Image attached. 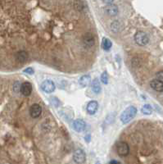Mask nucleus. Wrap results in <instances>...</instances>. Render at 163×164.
Listing matches in <instances>:
<instances>
[{"label": "nucleus", "instance_id": "1", "mask_svg": "<svg viewBox=\"0 0 163 164\" xmlns=\"http://www.w3.org/2000/svg\"><path fill=\"white\" fill-rule=\"evenodd\" d=\"M137 113V109L136 108H134L133 106L128 107L122 113L121 116V121L122 122V123L126 124L131 121L133 118L135 117Z\"/></svg>", "mask_w": 163, "mask_h": 164}, {"label": "nucleus", "instance_id": "2", "mask_svg": "<svg viewBox=\"0 0 163 164\" xmlns=\"http://www.w3.org/2000/svg\"><path fill=\"white\" fill-rule=\"evenodd\" d=\"M134 40L137 44H139L140 46H144L149 43V38L145 32L139 31L134 34Z\"/></svg>", "mask_w": 163, "mask_h": 164}, {"label": "nucleus", "instance_id": "3", "mask_svg": "<svg viewBox=\"0 0 163 164\" xmlns=\"http://www.w3.org/2000/svg\"><path fill=\"white\" fill-rule=\"evenodd\" d=\"M117 152L121 157L127 156L129 153V148L128 144L125 142H122V141L118 143L117 145Z\"/></svg>", "mask_w": 163, "mask_h": 164}, {"label": "nucleus", "instance_id": "4", "mask_svg": "<svg viewBox=\"0 0 163 164\" xmlns=\"http://www.w3.org/2000/svg\"><path fill=\"white\" fill-rule=\"evenodd\" d=\"M85 159H86V154L84 150L79 149L76 150L73 154V160L75 162L78 164H81L83 162H85Z\"/></svg>", "mask_w": 163, "mask_h": 164}, {"label": "nucleus", "instance_id": "5", "mask_svg": "<svg viewBox=\"0 0 163 164\" xmlns=\"http://www.w3.org/2000/svg\"><path fill=\"white\" fill-rule=\"evenodd\" d=\"M41 88L45 93H53L55 90V84L54 83V81L50 80H46L42 83Z\"/></svg>", "mask_w": 163, "mask_h": 164}, {"label": "nucleus", "instance_id": "6", "mask_svg": "<svg viewBox=\"0 0 163 164\" xmlns=\"http://www.w3.org/2000/svg\"><path fill=\"white\" fill-rule=\"evenodd\" d=\"M83 44L87 49L92 48L94 45V37L91 33H87L83 37Z\"/></svg>", "mask_w": 163, "mask_h": 164}, {"label": "nucleus", "instance_id": "7", "mask_svg": "<svg viewBox=\"0 0 163 164\" xmlns=\"http://www.w3.org/2000/svg\"><path fill=\"white\" fill-rule=\"evenodd\" d=\"M42 113V108L40 105L34 103L30 108V114L32 118H38Z\"/></svg>", "mask_w": 163, "mask_h": 164}, {"label": "nucleus", "instance_id": "8", "mask_svg": "<svg viewBox=\"0 0 163 164\" xmlns=\"http://www.w3.org/2000/svg\"><path fill=\"white\" fill-rule=\"evenodd\" d=\"M21 93L23 94L24 96H29L30 95L32 91V86L31 84L26 81V82H24L23 84H22L21 86Z\"/></svg>", "mask_w": 163, "mask_h": 164}, {"label": "nucleus", "instance_id": "9", "mask_svg": "<svg viewBox=\"0 0 163 164\" xmlns=\"http://www.w3.org/2000/svg\"><path fill=\"white\" fill-rule=\"evenodd\" d=\"M105 12L107 15H109L111 17H115L118 13V8L116 5L114 4H108L104 7Z\"/></svg>", "mask_w": 163, "mask_h": 164}, {"label": "nucleus", "instance_id": "10", "mask_svg": "<svg viewBox=\"0 0 163 164\" xmlns=\"http://www.w3.org/2000/svg\"><path fill=\"white\" fill-rule=\"evenodd\" d=\"M97 108H98V104H97V101L92 100L88 103L87 108H86V109H87V112L89 114L93 115L97 111Z\"/></svg>", "mask_w": 163, "mask_h": 164}, {"label": "nucleus", "instance_id": "11", "mask_svg": "<svg viewBox=\"0 0 163 164\" xmlns=\"http://www.w3.org/2000/svg\"><path fill=\"white\" fill-rule=\"evenodd\" d=\"M86 124L83 120L81 119H76L73 122V127L75 130H76L77 132H82L83 130H85Z\"/></svg>", "mask_w": 163, "mask_h": 164}, {"label": "nucleus", "instance_id": "12", "mask_svg": "<svg viewBox=\"0 0 163 164\" xmlns=\"http://www.w3.org/2000/svg\"><path fill=\"white\" fill-rule=\"evenodd\" d=\"M150 86L155 91H157V92H162L163 91V83H161V81H159L157 79H154L150 82Z\"/></svg>", "mask_w": 163, "mask_h": 164}, {"label": "nucleus", "instance_id": "13", "mask_svg": "<svg viewBox=\"0 0 163 164\" xmlns=\"http://www.w3.org/2000/svg\"><path fill=\"white\" fill-rule=\"evenodd\" d=\"M29 58V55L26 51H19L17 52V54H16V58L19 62L23 63L27 61V59Z\"/></svg>", "mask_w": 163, "mask_h": 164}, {"label": "nucleus", "instance_id": "14", "mask_svg": "<svg viewBox=\"0 0 163 164\" xmlns=\"http://www.w3.org/2000/svg\"><path fill=\"white\" fill-rule=\"evenodd\" d=\"M90 83V76L89 75H85L81 76L79 80V84L81 85V87H87Z\"/></svg>", "mask_w": 163, "mask_h": 164}, {"label": "nucleus", "instance_id": "15", "mask_svg": "<svg viewBox=\"0 0 163 164\" xmlns=\"http://www.w3.org/2000/svg\"><path fill=\"white\" fill-rule=\"evenodd\" d=\"M112 43L110 39H108L107 38H106V37H104V38L102 39V48L104 49L105 51H108V50H110L111 48H112Z\"/></svg>", "mask_w": 163, "mask_h": 164}, {"label": "nucleus", "instance_id": "16", "mask_svg": "<svg viewBox=\"0 0 163 164\" xmlns=\"http://www.w3.org/2000/svg\"><path fill=\"white\" fill-rule=\"evenodd\" d=\"M92 90L93 91V93L95 94H99L101 92V86H100L99 81H98L97 79H95L93 81Z\"/></svg>", "mask_w": 163, "mask_h": 164}, {"label": "nucleus", "instance_id": "17", "mask_svg": "<svg viewBox=\"0 0 163 164\" xmlns=\"http://www.w3.org/2000/svg\"><path fill=\"white\" fill-rule=\"evenodd\" d=\"M142 113L145 114V115H150L153 113V108H152L151 105L149 104H144L141 108Z\"/></svg>", "mask_w": 163, "mask_h": 164}, {"label": "nucleus", "instance_id": "18", "mask_svg": "<svg viewBox=\"0 0 163 164\" xmlns=\"http://www.w3.org/2000/svg\"><path fill=\"white\" fill-rule=\"evenodd\" d=\"M101 81L104 85H107V83H108V75H107V71H104V72L102 73V75H101Z\"/></svg>", "mask_w": 163, "mask_h": 164}, {"label": "nucleus", "instance_id": "19", "mask_svg": "<svg viewBox=\"0 0 163 164\" xmlns=\"http://www.w3.org/2000/svg\"><path fill=\"white\" fill-rule=\"evenodd\" d=\"M157 80H158L159 81H161V83H163V71H158L156 75Z\"/></svg>", "mask_w": 163, "mask_h": 164}, {"label": "nucleus", "instance_id": "20", "mask_svg": "<svg viewBox=\"0 0 163 164\" xmlns=\"http://www.w3.org/2000/svg\"><path fill=\"white\" fill-rule=\"evenodd\" d=\"M24 72L26 74H29V75H33L34 73V71L32 67H28V68L25 69Z\"/></svg>", "mask_w": 163, "mask_h": 164}, {"label": "nucleus", "instance_id": "21", "mask_svg": "<svg viewBox=\"0 0 163 164\" xmlns=\"http://www.w3.org/2000/svg\"><path fill=\"white\" fill-rule=\"evenodd\" d=\"M85 140H86V141H87V142H89L90 141V135H86V136H85Z\"/></svg>", "mask_w": 163, "mask_h": 164}, {"label": "nucleus", "instance_id": "22", "mask_svg": "<svg viewBox=\"0 0 163 164\" xmlns=\"http://www.w3.org/2000/svg\"><path fill=\"white\" fill-rule=\"evenodd\" d=\"M110 164H120V162L117 161H112V162H110Z\"/></svg>", "mask_w": 163, "mask_h": 164}]
</instances>
